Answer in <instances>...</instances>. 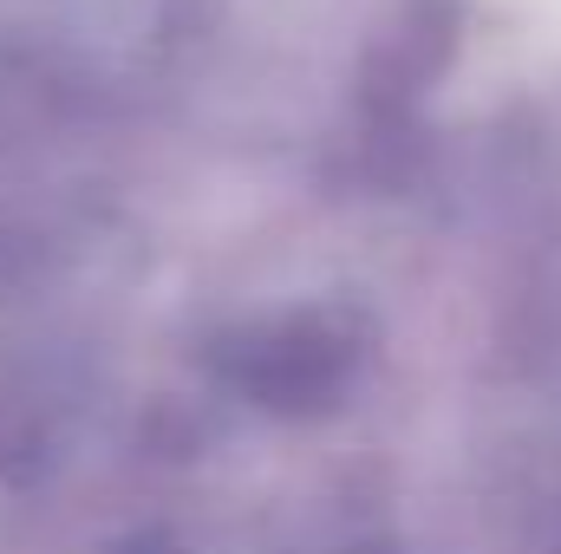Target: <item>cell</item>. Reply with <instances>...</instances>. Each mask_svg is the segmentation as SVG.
<instances>
[{
	"instance_id": "1",
	"label": "cell",
	"mask_w": 561,
	"mask_h": 554,
	"mask_svg": "<svg viewBox=\"0 0 561 554\" xmlns=\"http://www.w3.org/2000/svg\"><path fill=\"white\" fill-rule=\"evenodd\" d=\"M346 359L353 353L327 326H268L262 339L242 346L236 379L268 412H320L346 385Z\"/></svg>"
}]
</instances>
